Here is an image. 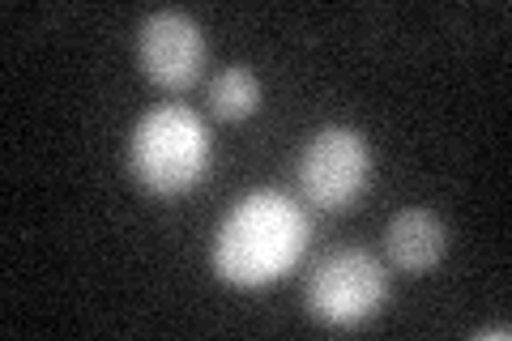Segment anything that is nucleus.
Instances as JSON below:
<instances>
[{"label": "nucleus", "mask_w": 512, "mask_h": 341, "mask_svg": "<svg viewBox=\"0 0 512 341\" xmlns=\"http://www.w3.org/2000/svg\"><path fill=\"white\" fill-rule=\"evenodd\" d=\"M308 239L312 222L303 214V205L278 188H261L231 205V214L222 218L214 235L210 261L222 282L256 290L286 278L303 261Z\"/></svg>", "instance_id": "f257e3e1"}, {"label": "nucleus", "mask_w": 512, "mask_h": 341, "mask_svg": "<svg viewBox=\"0 0 512 341\" xmlns=\"http://www.w3.org/2000/svg\"><path fill=\"white\" fill-rule=\"evenodd\" d=\"M214 162V137L205 120L184 103H163L137 120L128 137V171L150 197H184Z\"/></svg>", "instance_id": "f03ea898"}, {"label": "nucleus", "mask_w": 512, "mask_h": 341, "mask_svg": "<svg viewBox=\"0 0 512 341\" xmlns=\"http://www.w3.org/2000/svg\"><path fill=\"white\" fill-rule=\"evenodd\" d=\"M389 299V273L363 248H342L325 256L303 286L308 316L325 329H359Z\"/></svg>", "instance_id": "7ed1b4c3"}, {"label": "nucleus", "mask_w": 512, "mask_h": 341, "mask_svg": "<svg viewBox=\"0 0 512 341\" xmlns=\"http://www.w3.org/2000/svg\"><path fill=\"white\" fill-rule=\"evenodd\" d=\"M295 180L303 201L325 209V214H342L355 205L367 184H372V150L359 128H320V133L303 145Z\"/></svg>", "instance_id": "20e7f679"}, {"label": "nucleus", "mask_w": 512, "mask_h": 341, "mask_svg": "<svg viewBox=\"0 0 512 341\" xmlns=\"http://www.w3.org/2000/svg\"><path fill=\"white\" fill-rule=\"evenodd\" d=\"M137 60L154 86L188 90L205 69V35L180 9L150 13L137 30Z\"/></svg>", "instance_id": "39448f33"}, {"label": "nucleus", "mask_w": 512, "mask_h": 341, "mask_svg": "<svg viewBox=\"0 0 512 341\" xmlns=\"http://www.w3.org/2000/svg\"><path fill=\"white\" fill-rule=\"evenodd\" d=\"M384 248H389L393 269L431 273L444 261L448 231H444L440 214H431V209H402V214H393L389 231H384Z\"/></svg>", "instance_id": "423d86ee"}, {"label": "nucleus", "mask_w": 512, "mask_h": 341, "mask_svg": "<svg viewBox=\"0 0 512 341\" xmlns=\"http://www.w3.org/2000/svg\"><path fill=\"white\" fill-rule=\"evenodd\" d=\"M210 111L222 124H244L261 111V81L248 64H227L210 81Z\"/></svg>", "instance_id": "0eeeda50"}, {"label": "nucleus", "mask_w": 512, "mask_h": 341, "mask_svg": "<svg viewBox=\"0 0 512 341\" xmlns=\"http://www.w3.org/2000/svg\"><path fill=\"white\" fill-rule=\"evenodd\" d=\"M474 337H508V324H487V329H478Z\"/></svg>", "instance_id": "6e6552de"}]
</instances>
